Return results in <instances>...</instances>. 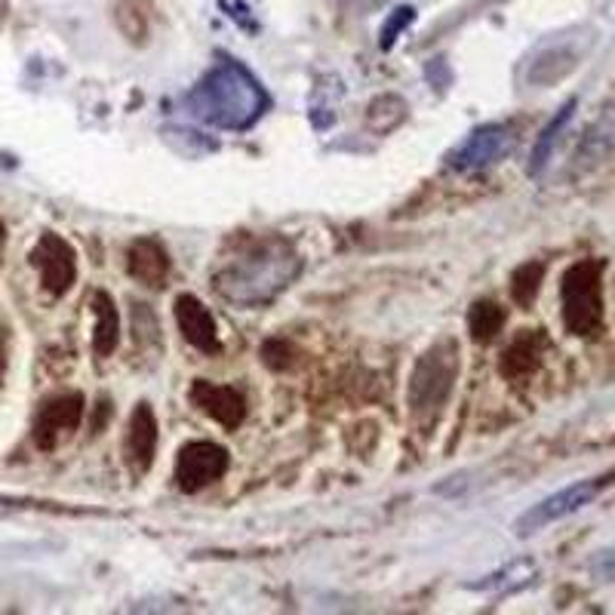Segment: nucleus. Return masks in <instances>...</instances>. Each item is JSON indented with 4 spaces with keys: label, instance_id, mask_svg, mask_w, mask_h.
Returning <instances> with one entry per match:
<instances>
[{
    "label": "nucleus",
    "instance_id": "1",
    "mask_svg": "<svg viewBox=\"0 0 615 615\" xmlns=\"http://www.w3.org/2000/svg\"><path fill=\"white\" fill-rule=\"evenodd\" d=\"M301 256L287 237H244L234 256H225L213 274L222 299L244 308H259L277 299L299 277Z\"/></svg>",
    "mask_w": 615,
    "mask_h": 615
},
{
    "label": "nucleus",
    "instance_id": "2",
    "mask_svg": "<svg viewBox=\"0 0 615 615\" xmlns=\"http://www.w3.org/2000/svg\"><path fill=\"white\" fill-rule=\"evenodd\" d=\"M185 109L206 126L244 133L265 117V111L271 109V99L244 62L219 55V62L188 90Z\"/></svg>",
    "mask_w": 615,
    "mask_h": 615
},
{
    "label": "nucleus",
    "instance_id": "3",
    "mask_svg": "<svg viewBox=\"0 0 615 615\" xmlns=\"http://www.w3.org/2000/svg\"><path fill=\"white\" fill-rule=\"evenodd\" d=\"M459 367H462V360H459L455 339H440L438 345H431L412 369L410 410L416 416L438 412L447 403V397L452 394V385L459 379Z\"/></svg>",
    "mask_w": 615,
    "mask_h": 615
},
{
    "label": "nucleus",
    "instance_id": "4",
    "mask_svg": "<svg viewBox=\"0 0 615 615\" xmlns=\"http://www.w3.org/2000/svg\"><path fill=\"white\" fill-rule=\"evenodd\" d=\"M613 480L615 474H603V478L570 483L566 490L554 492V495L542 499V502L530 508V511H523L517 517V523H514V533H517V539H530V535L542 533V530H547V526L557 523V520L573 517L582 508H588Z\"/></svg>",
    "mask_w": 615,
    "mask_h": 615
},
{
    "label": "nucleus",
    "instance_id": "5",
    "mask_svg": "<svg viewBox=\"0 0 615 615\" xmlns=\"http://www.w3.org/2000/svg\"><path fill=\"white\" fill-rule=\"evenodd\" d=\"M563 320L575 336H591L601 327V265L578 262L563 277Z\"/></svg>",
    "mask_w": 615,
    "mask_h": 615
},
{
    "label": "nucleus",
    "instance_id": "6",
    "mask_svg": "<svg viewBox=\"0 0 615 615\" xmlns=\"http://www.w3.org/2000/svg\"><path fill=\"white\" fill-rule=\"evenodd\" d=\"M517 145V136L514 130L505 126V123H483L478 126L471 136L455 145V148L447 154V164L459 173H478V170H486V166L505 161L508 154Z\"/></svg>",
    "mask_w": 615,
    "mask_h": 615
},
{
    "label": "nucleus",
    "instance_id": "7",
    "mask_svg": "<svg viewBox=\"0 0 615 615\" xmlns=\"http://www.w3.org/2000/svg\"><path fill=\"white\" fill-rule=\"evenodd\" d=\"M228 471V450L213 440H192L178 450L176 483L182 492H201Z\"/></svg>",
    "mask_w": 615,
    "mask_h": 615
},
{
    "label": "nucleus",
    "instance_id": "8",
    "mask_svg": "<svg viewBox=\"0 0 615 615\" xmlns=\"http://www.w3.org/2000/svg\"><path fill=\"white\" fill-rule=\"evenodd\" d=\"M31 265L41 271V284L53 296H65L74 280H78V259H74V249L65 237L47 232L38 240V246L31 249Z\"/></svg>",
    "mask_w": 615,
    "mask_h": 615
},
{
    "label": "nucleus",
    "instance_id": "9",
    "mask_svg": "<svg viewBox=\"0 0 615 615\" xmlns=\"http://www.w3.org/2000/svg\"><path fill=\"white\" fill-rule=\"evenodd\" d=\"M83 419V397L81 394H59L47 400L38 412L34 422V443L41 450H55V443L69 438L71 431L81 424Z\"/></svg>",
    "mask_w": 615,
    "mask_h": 615
},
{
    "label": "nucleus",
    "instance_id": "10",
    "mask_svg": "<svg viewBox=\"0 0 615 615\" xmlns=\"http://www.w3.org/2000/svg\"><path fill=\"white\" fill-rule=\"evenodd\" d=\"M188 397H192V403L197 410L206 412L213 422H219L222 428H228V431H237V424L246 419V400L237 388L197 379V382L192 385Z\"/></svg>",
    "mask_w": 615,
    "mask_h": 615
},
{
    "label": "nucleus",
    "instance_id": "11",
    "mask_svg": "<svg viewBox=\"0 0 615 615\" xmlns=\"http://www.w3.org/2000/svg\"><path fill=\"white\" fill-rule=\"evenodd\" d=\"M176 320H178V329H182V336H185V342L194 345L197 351H204V355H219L222 351V342H219V332H216V320L209 315V308H206L204 301L197 299V296H178L176 299Z\"/></svg>",
    "mask_w": 615,
    "mask_h": 615
},
{
    "label": "nucleus",
    "instance_id": "12",
    "mask_svg": "<svg viewBox=\"0 0 615 615\" xmlns=\"http://www.w3.org/2000/svg\"><path fill=\"white\" fill-rule=\"evenodd\" d=\"M154 452H157V419H154L148 403H139V410L130 419L126 443H123L126 468H130L133 478L148 474L151 462H154Z\"/></svg>",
    "mask_w": 615,
    "mask_h": 615
},
{
    "label": "nucleus",
    "instance_id": "13",
    "mask_svg": "<svg viewBox=\"0 0 615 615\" xmlns=\"http://www.w3.org/2000/svg\"><path fill=\"white\" fill-rule=\"evenodd\" d=\"M126 268H130V274L136 277L139 284H145L148 289H161L166 287V277H170V256H166L161 240L142 237V240L130 246Z\"/></svg>",
    "mask_w": 615,
    "mask_h": 615
},
{
    "label": "nucleus",
    "instance_id": "14",
    "mask_svg": "<svg viewBox=\"0 0 615 615\" xmlns=\"http://www.w3.org/2000/svg\"><path fill=\"white\" fill-rule=\"evenodd\" d=\"M615 151V109H603L597 121L591 123L588 133L582 139V145L575 151L573 164L575 170L588 173L594 166H601Z\"/></svg>",
    "mask_w": 615,
    "mask_h": 615
},
{
    "label": "nucleus",
    "instance_id": "15",
    "mask_svg": "<svg viewBox=\"0 0 615 615\" xmlns=\"http://www.w3.org/2000/svg\"><path fill=\"white\" fill-rule=\"evenodd\" d=\"M535 578H539L535 561H514L502 570H495V573L483 575L480 582H471L468 588L483 591V594H514V591L530 588Z\"/></svg>",
    "mask_w": 615,
    "mask_h": 615
},
{
    "label": "nucleus",
    "instance_id": "16",
    "mask_svg": "<svg viewBox=\"0 0 615 615\" xmlns=\"http://www.w3.org/2000/svg\"><path fill=\"white\" fill-rule=\"evenodd\" d=\"M575 109H578V99H570L566 105H563L551 121H547V126L542 130V136L535 139V148H533V157H530V176H539L542 170L547 166V161H551V154H554V148H557V142H561L563 130L570 126V121H573Z\"/></svg>",
    "mask_w": 615,
    "mask_h": 615
},
{
    "label": "nucleus",
    "instance_id": "17",
    "mask_svg": "<svg viewBox=\"0 0 615 615\" xmlns=\"http://www.w3.org/2000/svg\"><path fill=\"white\" fill-rule=\"evenodd\" d=\"M93 315H96V329H93V348L99 357H109L117 348V305L105 289L93 296Z\"/></svg>",
    "mask_w": 615,
    "mask_h": 615
},
{
    "label": "nucleus",
    "instance_id": "18",
    "mask_svg": "<svg viewBox=\"0 0 615 615\" xmlns=\"http://www.w3.org/2000/svg\"><path fill=\"white\" fill-rule=\"evenodd\" d=\"M502 327H505V311L495 301H478L468 315V329L478 342H490Z\"/></svg>",
    "mask_w": 615,
    "mask_h": 615
},
{
    "label": "nucleus",
    "instance_id": "19",
    "mask_svg": "<svg viewBox=\"0 0 615 615\" xmlns=\"http://www.w3.org/2000/svg\"><path fill=\"white\" fill-rule=\"evenodd\" d=\"M535 367V351H533V339L523 336L517 342L511 345L505 351V360H502V372L505 376H523Z\"/></svg>",
    "mask_w": 615,
    "mask_h": 615
},
{
    "label": "nucleus",
    "instance_id": "20",
    "mask_svg": "<svg viewBox=\"0 0 615 615\" xmlns=\"http://www.w3.org/2000/svg\"><path fill=\"white\" fill-rule=\"evenodd\" d=\"M412 22H416V7H397L394 13L385 19L382 31H379V47H382V50H391L397 43V38H400Z\"/></svg>",
    "mask_w": 615,
    "mask_h": 615
},
{
    "label": "nucleus",
    "instance_id": "21",
    "mask_svg": "<svg viewBox=\"0 0 615 615\" xmlns=\"http://www.w3.org/2000/svg\"><path fill=\"white\" fill-rule=\"evenodd\" d=\"M542 265H523L514 271V280H511V293H514V299L520 305H526V301H533L535 289H539V280H542Z\"/></svg>",
    "mask_w": 615,
    "mask_h": 615
},
{
    "label": "nucleus",
    "instance_id": "22",
    "mask_svg": "<svg viewBox=\"0 0 615 615\" xmlns=\"http://www.w3.org/2000/svg\"><path fill=\"white\" fill-rule=\"evenodd\" d=\"M219 10L232 19L234 25L244 28L246 34H259V19L249 10L246 0H219Z\"/></svg>",
    "mask_w": 615,
    "mask_h": 615
},
{
    "label": "nucleus",
    "instance_id": "23",
    "mask_svg": "<svg viewBox=\"0 0 615 615\" xmlns=\"http://www.w3.org/2000/svg\"><path fill=\"white\" fill-rule=\"evenodd\" d=\"M3 369H7V357H3V348H0V382H3Z\"/></svg>",
    "mask_w": 615,
    "mask_h": 615
}]
</instances>
